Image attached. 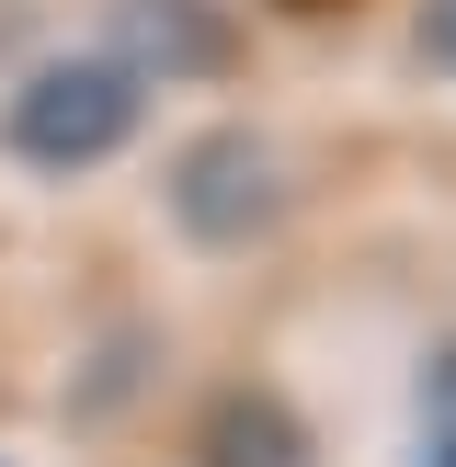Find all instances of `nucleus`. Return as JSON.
<instances>
[{"label": "nucleus", "mask_w": 456, "mask_h": 467, "mask_svg": "<svg viewBox=\"0 0 456 467\" xmlns=\"http://www.w3.org/2000/svg\"><path fill=\"white\" fill-rule=\"evenodd\" d=\"M422 467H456V354L433 365V456Z\"/></svg>", "instance_id": "423d86ee"}, {"label": "nucleus", "mask_w": 456, "mask_h": 467, "mask_svg": "<svg viewBox=\"0 0 456 467\" xmlns=\"http://www.w3.org/2000/svg\"><path fill=\"white\" fill-rule=\"evenodd\" d=\"M410 46H422V68L456 80V0H422V12H410Z\"/></svg>", "instance_id": "39448f33"}, {"label": "nucleus", "mask_w": 456, "mask_h": 467, "mask_svg": "<svg viewBox=\"0 0 456 467\" xmlns=\"http://www.w3.org/2000/svg\"><path fill=\"white\" fill-rule=\"evenodd\" d=\"M171 217H182L194 251H251V240H274V217H285V160H274V137H251V126L194 137V149L171 160Z\"/></svg>", "instance_id": "f03ea898"}, {"label": "nucleus", "mask_w": 456, "mask_h": 467, "mask_svg": "<svg viewBox=\"0 0 456 467\" xmlns=\"http://www.w3.org/2000/svg\"><path fill=\"white\" fill-rule=\"evenodd\" d=\"M194 467H308V422L263 388H217L194 422Z\"/></svg>", "instance_id": "20e7f679"}, {"label": "nucleus", "mask_w": 456, "mask_h": 467, "mask_svg": "<svg viewBox=\"0 0 456 467\" xmlns=\"http://www.w3.org/2000/svg\"><path fill=\"white\" fill-rule=\"evenodd\" d=\"M137 126H149V80H137L126 57H46L35 80L0 103V149H12L23 171H91V160H114Z\"/></svg>", "instance_id": "f257e3e1"}, {"label": "nucleus", "mask_w": 456, "mask_h": 467, "mask_svg": "<svg viewBox=\"0 0 456 467\" xmlns=\"http://www.w3.org/2000/svg\"><path fill=\"white\" fill-rule=\"evenodd\" d=\"M114 57L137 68V80H217V68H240V23L217 12V0H114Z\"/></svg>", "instance_id": "7ed1b4c3"}]
</instances>
